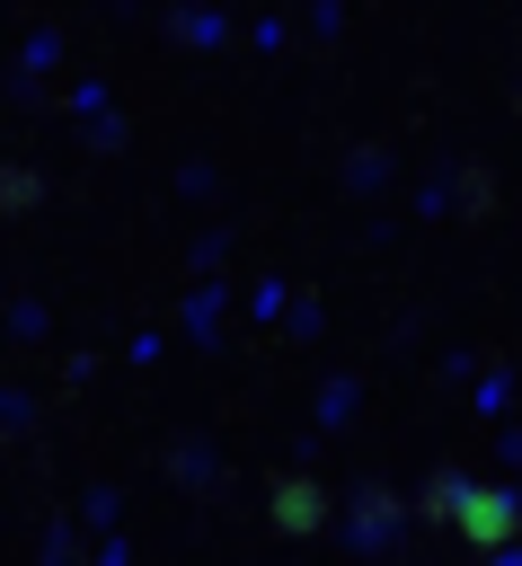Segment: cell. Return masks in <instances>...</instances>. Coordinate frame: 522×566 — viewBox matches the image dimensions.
<instances>
[{
  "label": "cell",
  "instance_id": "cell-1",
  "mask_svg": "<svg viewBox=\"0 0 522 566\" xmlns=\"http://www.w3.org/2000/svg\"><path fill=\"white\" fill-rule=\"evenodd\" d=\"M451 531H460L478 557H495V548H513V531H522V504H513L504 486H460V504H451Z\"/></svg>",
  "mask_w": 522,
  "mask_h": 566
},
{
  "label": "cell",
  "instance_id": "cell-2",
  "mask_svg": "<svg viewBox=\"0 0 522 566\" xmlns=\"http://www.w3.org/2000/svg\"><path fill=\"white\" fill-rule=\"evenodd\" d=\"M327 513H336V504H327V486H319L310 469H292V478L265 495V522H274L283 539H310V531H327Z\"/></svg>",
  "mask_w": 522,
  "mask_h": 566
},
{
  "label": "cell",
  "instance_id": "cell-3",
  "mask_svg": "<svg viewBox=\"0 0 522 566\" xmlns=\"http://www.w3.org/2000/svg\"><path fill=\"white\" fill-rule=\"evenodd\" d=\"M0 203H9V212H35V203H44V177H35V168H9V177H0Z\"/></svg>",
  "mask_w": 522,
  "mask_h": 566
},
{
  "label": "cell",
  "instance_id": "cell-4",
  "mask_svg": "<svg viewBox=\"0 0 522 566\" xmlns=\"http://www.w3.org/2000/svg\"><path fill=\"white\" fill-rule=\"evenodd\" d=\"M451 504H460V478H434L425 486V522H451Z\"/></svg>",
  "mask_w": 522,
  "mask_h": 566
}]
</instances>
